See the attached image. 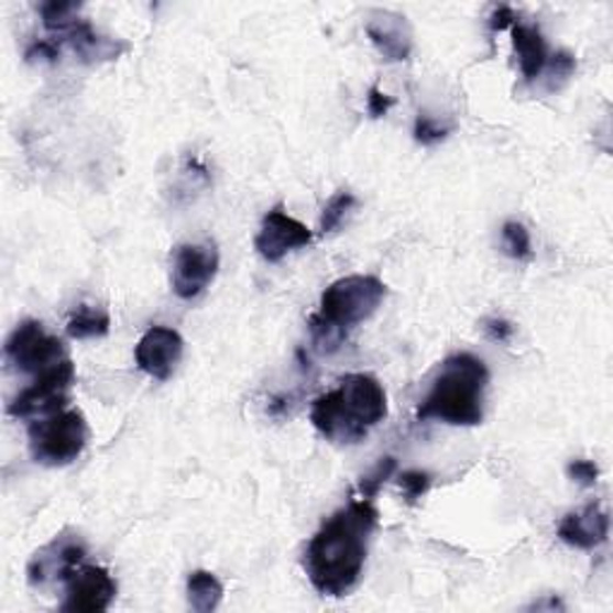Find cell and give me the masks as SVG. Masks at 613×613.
Instances as JSON below:
<instances>
[{
  "mask_svg": "<svg viewBox=\"0 0 613 613\" xmlns=\"http://www.w3.org/2000/svg\"><path fill=\"white\" fill-rule=\"evenodd\" d=\"M379 525L372 499H352L336 511L305 549V573L324 596H346L358 588L366 549Z\"/></svg>",
  "mask_w": 613,
  "mask_h": 613,
  "instance_id": "6da1fadb",
  "label": "cell"
},
{
  "mask_svg": "<svg viewBox=\"0 0 613 613\" xmlns=\"http://www.w3.org/2000/svg\"><path fill=\"white\" fill-rule=\"evenodd\" d=\"M388 415V398L372 374H348L311 403V425L333 444H358Z\"/></svg>",
  "mask_w": 613,
  "mask_h": 613,
  "instance_id": "7a4b0ae2",
  "label": "cell"
},
{
  "mask_svg": "<svg viewBox=\"0 0 613 613\" xmlns=\"http://www.w3.org/2000/svg\"><path fill=\"white\" fill-rule=\"evenodd\" d=\"M489 384L486 364L458 352L444 360L439 374L434 376L431 388L417 407L419 422H444L451 427H477L484 419V391Z\"/></svg>",
  "mask_w": 613,
  "mask_h": 613,
  "instance_id": "3957f363",
  "label": "cell"
},
{
  "mask_svg": "<svg viewBox=\"0 0 613 613\" xmlns=\"http://www.w3.org/2000/svg\"><path fill=\"white\" fill-rule=\"evenodd\" d=\"M388 288L386 283L376 276H346L331 283L324 291L319 311L311 319L329 326V329L343 333L352 326L370 319L374 311L384 303Z\"/></svg>",
  "mask_w": 613,
  "mask_h": 613,
  "instance_id": "277c9868",
  "label": "cell"
},
{
  "mask_svg": "<svg viewBox=\"0 0 613 613\" xmlns=\"http://www.w3.org/2000/svg\"><path fill=\"white\" fill-rule=\"evenodd\" d=\"M89 439L87 419L79 411H61L30 425V451L39 466H70L85 451Z\"/></svg>",
  "mask_w": 613,
  "mask_h": 613,
  "instance_id": "5b68a950",
  "label": "cell"
},
{
  "mask_svg": "<svg viewBox=\"0 0 613 613\" xmlns=\"http://www.w3.org/2000/svg\"><path fill=\"white\" fill-rule=\"evenodd\" d=\"M75 381V364L70 358L51 370L36 374L30 386L22 388L8 405V415L15 419H41L65 411L67 391Z\"/></svg>",
  "mask_w": 613,
  "mask_h": 613,
  "instance_id": "8992f818",
  "label": "cell"
},
{
  "mask_svg": "<svg viewBox=\"0 0 613 613\" xmlns=\"http://www.w3.org/2000/svg\"><path fill=\"white\" fill-rule=\"evenodd\" d=\"M6 358L24 374H41L67 360L63 340L46 333L44 324L26 319L6 340Z\"/></svg>",
  "mask_w": 613,
  "mask_h": 613,
  "instance_id": "52a82bcc",
  "label": "cell"
},
{
  "mask_svg": "<svg viewBox=\"0 0 613 613\" xmlns=\"http://www.w3.org/2000/svg\"><path fill=\"white\" fill-rule=\"evenodd\" d=\"M221 256L214 242H185L173 252L171 283L180 299H195L216 278Z\"/></svg>",
  "mask_w": 613,
  "mask_h": 613,
  "instance_id": "ba28073f",
  "label": "cell"
},
{
  "mask_svg": "<svg viewBox=\"0 0 613 613\" xmlns=\"http://www.w3.org/2000/svg\"><path fill=\"white\" fill-rule=\"evenodd\" d=\"M63 611L73 613H103L113 604L118 584L101 566H77L65 582Z\"/></svg>",
  "mask_w": 613,
  "mask_h": 613,
  "instance_id": "9c48e42d",
  "label": "cell"
},
{
  "mask_svg": "<svg viewBox=\"0 0 613 613\" xmlns=\"http://www.w3.org/2000/svg\"><path fill=\"white\" fill-rule=\"evenodd\" d=\"M85 541L79 537L61 535L32 556L30 566H26V580H30L32 588H46L51 582H65L70 578L73 570L85 561Z\"/></svg>",
  "mask_w": 613,
  "mask_h": 613,
  "instance_id": "30bf717a",
  "label": "cell"
},
{
  "mask_svg": "<svg viewBox=\"0 0 613 613\" xmlns=\"http://www.w3.org/2000/svg\"><path fill=\"white\" fill-rule=\"evenodd\" d=\"M309 242H311V230L305 223H299L288 211H283V207H276L264 216L262 228H259V233L254 238V248L266 259V262L276 264L285 254L299 248H307Z\"/></svg>",
  "mask_w": 613,
  "mask_h": 613,
  "instance_id": "8fae6325",
  "label": "cell"
},
{
  "mask_svg": "<svg viewBox=\"0 0 613 613\" xmlns=\"http://www.w3.org/2000/svg\"><path fill=\"white\" fill-rule=\"evenodd\" d=\"M185 350L183 336L168 326H152L134 348V362L140 370L158 381L171 379Z\"/></svg>",
  "mask_w": 613,
  "mask_h": 613,
  "instance_id": "7c38bea8",
  "label": "cell"
},
{
  "mask_svg": "<svg viewBox=\"0 0 613 613\" xmlns=\"http://www.w3.org/2000/svg\"><path fill=\"white\" fill-rule=\"evenodd\" d=\"M366 36L372 39V44L386 61L401 63L407 61L413 53V30L411 24L398 12L376 10L366 22Z\"/></svg>",
  "mask_w": 613,
  "mask_h": 613,
  "instance_id": "4fadbf2b",
  "label": "cell"
},
{
  "mask_svg": "<svg viewBox=\"0 0 613 613\" xmlns=\"http://www.w3.org/2000/svg\"><path fill=\"white\" fill-rule=\"evenodd\" d=\"M558 537L570 547L584 551L602 547L609 539V513L599 503H590L582 511L568 513L558 523Z\"/></svg>",
  "mask_w": 613,
  "mask_h": 613,
  "instance_id": "5bb4252c",
  "label": "cell"
},
{
  "mask_svg": "<svg viewBox=\"0 0 613 613\" xmlns=\"http://www.w3.org/2000/svg\"><path fill=\"white\" fill-rule=\"evenodd\" d=\"M511 36H513V48L517 53V61H521L523 77L527 81H535L549 63L547 41H544L537 24H525L521 20L511 26Z\"/></svg>",
  "mask_w": 613,
  "mask_h": 613,
  "instance_id": "9a60e30c",
  "label": "cell"
},
{
  "mask_svg": "<svg viewBox=\"0 0 613 613\" xmlns=\"http://www.w3.org/2000/svg\"><path fill=\"white\" fill-rule=\"evenodd\" d=\"M65 36H67V41H70V46L75 48L79 61H85V63L113 61L120 56L122 51H125V46H120L118 41L94 32V26L85 20H79Z\"/></svg>",
  "mask_w": 613,
  "mask_h": 613,
  "instance_id": "2e32d148",
  "label": "cell"
},
{
  "mask_svg": "<svg viewBox=\"0 0 613 613\" xmlns=\"http://www.w3.org/2000/svg\"><path fill=\"white\" fill-rule=\"evenodd\" d=\"M223 599V584L209 570H195L187 578V602L197 613H211Z\"/></svg>",
  "mask_w": 613,
  "mask_h": 613,
  "instance_id": "e0dca14e",
  "label": "cell"
},
{
  "mask_svg": "<svg viewBox=\"0 0 613 613\" xmlns=\"http://www.w3.org/2000/svg\"><path fill=\"white\" fill-rule=\"evenodd\" d=\"M108 331H111V317L99 307L81 305L70 317V321H67V336L75 340L103 338Z\"/></svg>",
  "mask_w": 613,
  "mask_h": 613,
  "instance_id": "ac0fdd59",
  "label": "cell"
},
{
  "mask_svg": "<svg viewBox=\"0 0 613 613\" xmlns=\"http://www.w3.org/2000/svg\"><path fill=\"white\" fill-rule=\"evenodd\" d=\"M79 8H81L79 3H61V0H51V3L41 6V20H44V26L48 32L67 34L79 22L77 20Z\"/></svg>",
  "mask_w": 613,
  "mask_h": 613,
  "instance_id": "d6986e66",
  "label": "cell"
},
{
  "mask_svg": "<svg viewBox=\"0 0 613 613\" xmlns=\"http://www.w3.org/2000/svg\"><path fill=\"white\" fill-rule=\"evenodd\" d=\"M358 199L352 193H338L329 199V204H326L324 211H321V218H319V230L326 236V233H333V230L346 221V216L352 211V207H355Z\"/></svg>",
  "mask_w": 613,
  "mask_h": 613,
  "instance_id": "ffe728a7",
  "label": "cell"
},
{
  "mask_svg": "<svg viewBox=\"0 0 613 613\" xmlns=\"http://www.w3.org/2000/svg\"><path fill=\"white\" fill-rule=\"evenodd\" d=\"M501 240H503V250H506L508 256L517 259V262H525V259L533 256V240H529V233L523 223L517 221L503 223Z\"/></svg>",
  "mask_w": 613,
  "mask_h": 613,
  "instance_id": "44dd1931",
  "label": "cell"
},
{
  "mask_svg": "<svg viewBox=\"0 0 613 613\" xmlns=\"http://www.w3.org/2000/svg\"><path fill=\"white\" fill-rule=\"evenodd\" d=\"M398 484L403 489V496L407 503H417L422 496L429 492L431 486V474L422 470H405L398 477Z\"/></svg>",
  "mask_w": 613,
  "mask_h": 613,
  "instance_id": "7402d4cb",
  "label": "cell"
},
{
  "mask_svg": "<svg viewBox=\"0 0 613 613\" xmlns=\"http://www.w3.org/2000/svg\"><path fill=\"white\" fill-rule=\"evenodd\" d=\"M448 134H451V128L441 125L439 120H434L431 116H417L415 120V140L425 146H434L444 142Z\"/></svg>",
  "mask_w": 613,
  "mask_h": 613,
  "instance_id": "603a6c76",
  "label": "cell"
},
{
  "mask_svg": "<svg viewBox=\"0 0 613 613\" xmlns=\"http://www.w3.org/2000/svg\"><path fill=\"white\" fill-rule=\"evenodd\" d=\"M396 472V460L393 458H381L379 466L364 477L362 484H360V492H362V499H372L379 494V489L384 486V482L388 480V477Z\"/></svg>",
  "mask_w": 613,
  "mask_h": 613,
  "instance_id": "cb8c5ba5",
  "label": "cell"
},
{
  "mask_svg": "<svg viewBox=\"0 0 613 613\" xmlns=\"http://www.w3.org/2000/svg\"><path fill=\"white\" fill-rule=\"evenodd\" d=\"M568 477L582 486H594L599 480V468L592 460H573L568 466Z\"/></svg>",
  "mask_w": 613,
  "mask_h": 613,
  "instance_id": "d4e9b609",
  "label": "cell"
},
{
  "mask_svg": "<svg viewBox=\"0 0 613 613\" xmlns=\"http://www.w3.org/2000/svg\"><path fill=\"white\" fill-rule=\"evenodd\" d=\"M58 56H61V46H58L53 39L34 41V44H32L30 48H26V53H24L26 63H39V61H48V63H53V61H58Z\"/></svg>",
  "mask_w": 613,
  "mask_h": 613,
  "instance_id": "484cf974",
  "label": "cell"
},
{
  "mask_svg": "<svg viewBox=\"0 0 613 613\" xmlns=\"http://www.w3.org/2000/svg\"><path fill=\"white\" fill-rule=\"evenodd\" d=\"M547 65L551 67V75L558 77V79H568L570 75L576 73V58L566 51H558L556 56H549Z\"/></svg>",
  "mask_w": 613,
  "mask_h": 613,
  "instance_id": "4316f807",
  "label": "cell"
},
{
  "mask_svg": "<svg viewBox=\"0 0 613 613\" xmlns=\"http://www.w3.org/2000/svg\"><path fill=\"white\" fill-rule=\"evenodd\" d=\"M391 106H393V99L386 97V94L379 87L370 89V97H366V111H370L372 118H384Z\"/></svg>",
  "mask_w": 613,
  "mask_h": 613,
  "instance_id": "83f0119b",
  "label": "cell"
},
{
  "mask_svg": "<svg viewBox=\"0 0 613 613\" xmlns=\"http://www.w3.org/2000/svg\"><path fill=\"white\" fill-rule=\"evenodd\" d=\"M484 331H486V336L492 338V340H499V343H508V340L515 333L513 324L506 321V319H486L484 321Z\"/></svg>",
  "mask_w": 613,
  "mask_h": 613,
  "instance_id": "f1b7e54d",
  "label": "cell"
},
{
  "mask_svg": "<svg viewBox=\"0 0 613 613\" xmlns=\"http://www.w3.org/2000/svg\"><path fill=\"white\" fill-rule=\"evenodd\" d=\"M515 22H517L515 12L508 6H501L494 10L492 20H489V26H492V32H503V30H511Z\"/></svg>",
  "mask_w": 613,
  "mask_h": 613,
  "instance_id": "f546056e",
  "label": "cell"
}]
</instances>
